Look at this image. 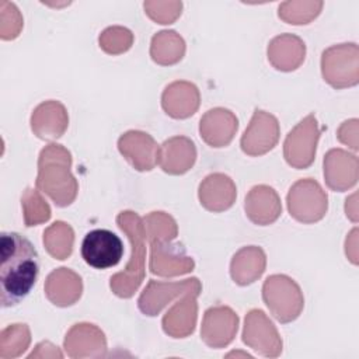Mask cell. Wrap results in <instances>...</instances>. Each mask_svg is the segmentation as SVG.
Masks as SVG:
<instances>
[{"label":"cell","instance_id":"6da1fadb","mask_svg":"<svg viewBox=\"0 0 359 359\" xmlns=\"http://www.w3.org/2000/svg\"><path fill=\"white\" fill-rule=\"evenodd\" d=\"M39 273V255L34 244L20 233L0 236V303L17 306L34 287Z\"/></svg>","mask_w":359,"mask_h":359},{"label":"cell","instance_id":"7a4b0ae2","mask_svg":"<svg viewBox=\"0 0 359 359\" xmlns=\"http://www.w3.org/2000/svg\"><path fill=\"white\" fill-rule=\"evenodd\" d=\"M70 167L72 154L62 144L50 143L41 150L35 185L60 208L73 203L79 192V184Z\"/></svg>","mask_w":359,"mask_h":359},{"label":"cell","instance_id":"3957f363","mask_svg":"<svg viewBox=\"0 0 359 359\" xmlns=\"http://www.w3.org/2000/svg\"><path fill=\"white\" fill-rule=\"evenodd\" d=\"M116 224L130 243V258L126 268L111 276L109 287L118 297L129 299L144 279L146 230L143 219L132 210H122L116 216Z\"/></svg>","mask_w":359,"mask_h":359},{"label":"cell","instance_id":"277c9868","mask_svg":"<svg viewBox=\"0 0 359 359\" xmlns=\"http://www.w3.org/2000/svg\"><path fill=\"white\" fill-rule=\"evenodd\" d=\"M262 300L271 314L279 323L294 321L304 307L300 286L287 275L276 273L265 279L262 285Z\"/></svg>","mask_w":359,"mask_h":359},{"label":"cell","instance_id":"5b68a950","mask_svg":"<svg viewBox=\"0 0 359 359\" xmlns=\"http://www.w3.org/2000/svg\"><path fill=\"white\" fill-rule=\"evenodd\" d=\"M323 79L334 88H346L359 81V48L356 43H339L321 55Z\"/></svg>","mask_w":359,"mask_h":359},{"label":"cell","instance_id":"8992f818","mask_svg":"<svg viewBox=\"0 0 359 359\" xmlns=\"http://www.w3.org/2000/svg\"><path fill=\"white\" fill-rule=\"evenodd\" d=\"M290 216L304 224L320 222L328 209V198L321 185L313 178L296 181L286 196Z\"/></svg>","mask_w":359,"mask_h":359},{"label":"cell","instance_id":"52a82bcc","mask_svg":"<svg viewBox=\"0 0 359 359\" xmlns=\"http://www.w3.org/2000/svg\"><path fill=\"white\" fill-rule=\"evenodd\" d=\"M320 128L314 114L303 118L286 136L283 143V157L286 163L297 170L309 168L314 158Z\"/></svg>","mask_w":359,"mask_h":359},{"label":"cell","instance_id":"ba28073f","mask_svg":"<svg viewBox=\"0 0 359 359\" xmlns=\"http://www.w3.org/2000/svg\"><path fill=\"white\" fill-rule=\"evenodd\" d=\"M202 285L198 278H188L178 282L149 280L137 299L139 310L149 317L157 316L170 302L187 293L201 294Z\"/></svg>","mask_w":359,"mask_h":359},{"label":"cell","instance_id":"9c48e42d","mask_svg":"<svg viewBox=\"0 0 359 359\" xmlns=\"http://www.w3.org/2000/svg\"><path fill=\"white\" fill-rule=\"evenodd\" d=\"M241 337L247 346L265 358H278L282 353V338L273 323L259 309L247 313Z\"/></svg>","mask_w":359,"mask_h":359},{"label":"cell","instance_id":"30bf717a","mask_svg":"<svg viewBox=\"0 0 359 359\" xmlns=\"http://www.w3.org/2000/svg\"><path fill=\"white\" fill-rule=\"evenodd\" d=\"M123 255L121 238L107 229L88 231L81 243V257L87 265L95 269L115 266Z\"/></svg>","mask_w":359,"mask_h":359},{"label":"cell","instance_id":"8fae6325","mask_svg":"<svg viewBox=\"0 0 359 359\" xmlns=\"http://www.w3.org/2000/svg\"><path fill=\"white\" fill-rule=\"evenodd\" d=\"M279 133L280 129L278 119L269 112L255 109L248 126L241 136V150L251 157L262 156L276 146Z\"/></svg>","mask_w":359,"mask_h":359},{"label":"cell","instance_id":"7c38bea8","mask_svg":"<svg viewBox=\"0 0 359 359\" xmlns=\"http://www.w3.org/2000/svg\"><path fill=\"white\" fill-rule=\"evenodd\" d=\"M195 262L187 255L182 244L171 241L150 243L149 269L153 275L158 276H178L192 272Z\"/></svg>","mask_w":359,"mask_h":359},{"label":"cell","instance_id":"4fadbf2b","mask_svg":"<svg viewBox=\"0 0 359 359\" xmlns=\"http://www.w3.org/2000/svg\"><path fill=\"white\" fill-rule=\"evenodd\" d=\"M238 316L227 306L209 307L202 320L201 338L215 349L230 345L237 334Z\"/></svg>","mask_w":359,"mask_h":359},{"label":"cell","instance_id":"5bb4252c","mask_svg":"<svg viewBox=\"0 0 359 359\" xmlns=\"http://www.w3.org/2000/svg\"><path fill=\"white\" fill-rule=\"evenodd\" d=\"M67 356L73 359L104 358L107 355L105 334L94 324H74L66 334L63 341Z\"/></svg>","mask_w":359,"mask_h":359},{"label":"cell","instance_id":"9a60e30c","mask_svg":"<svg viewBox=\"0 0 359 359\" xmlns=\"http://www.w3.org/2000/svg\"><path fill=\"white\" fill-rule=\"evenodd\" d=\"M158 144L146 132L128 130L118 139L119 153L137 171H150L158 161Z\"/></svg>","mask_w":359,"mask_h":359},{"label":"cell","instance_id":"2e32d148","mask_svg":"<svg viewBox=\"0 0 359 359\" xmlns=\"http://www.w3.org/2000/svg\"><path fill=\"white\" fill-rule=\"evenodd\" d=\"M359 164L355 154L342 149H331L324 157L325 184L332 191H346L358 182Z\"/></svg>","mask_w":359,"mask_h":359},{"label":"cell","instance_id":"e0dca14e","mask_svg":"<svg viewBox=\"0 0 359 359\" xmlns=\"http://www.w3.org/2000/svg\"><path fill=\"white\" fill-rule=\"evenodd\" d=\"M238 129L237 116L227 108H212L199 121V135L210 147H226Z\"/></svg>","mask_w":359,"mask_h":359},{"label":"cell","instance_id":"ac0fdd59","mask_svg":"<svg viewBox=\"0 0 359 359\" xmlns=\"http://www.w3.org/2000/svg\"><path fill=\"white\" fill-rule=\"evenodd\" d=\"M198 198L201 205L209 212H224L230 209L237 198V188L233 180L222 172L205 177L199 184Z\"/></svg>","mask_w":359,"mask_h":359},{"label":"cell","instance_id":"d6986e66","mask_svg":"<svg viewBox=\"0 0 359 359\" xmlns=\"http://www.w3.org/2000/svg\"><path fill=\"white\" fill-rule=\"evenodd\" d=\"M201 104L198 87L185 80L170 83L161 94V107L164 112L174 119L192 116Z\"/></svg>","mask_w":359,"mask_h":359},{"label":"cell","instance_id":"ffe728a7","mask_svg":"<svg viewBox=\"0 0 359 359\" xmlns=\"http://www.w3.org/2000/svg\"><path fill=\"white\" fill-rule=\"evenodd\" d=\"M69 115L65 105L49 100L41 102L31 115V129L42 140H56L67 129Z\"/></svg>","mask_w":359,"mask_h":359},{"label":"cell","instance_id":"44dd1931","mask_svg":"<svg viewBox=\"0 0 359 359\" xmlns=\"http://www.w3.org/2000/svg\"><path fill=\"white\" fill-rule=\"evenodd\" d=\"M196 161L195 143L187 136H174L167 139L158 147L160 168L171 175H181L189 171Z\"/></svg>","mask_w":359,"mask_h":359},{"label":"cell","instance_id":"7402d4cb","mask_svg":"<svg viewBox=\"0 0 359 359\" xmlns=\"http://www.w3.org/2000/svg\"><path fill=\"white\" fill-rule=\"evenodd\" d=\"M244 209L247 217L258 226H268L278 220L282 203L278 192L269 185H255L245 196Z\"/></svg>","mask_w":359,"mask_h":359},{"label":"cell","instance_id":"603a6c76","mask_svg":"<svg viewBox=\"0 0 359 359\" xmlns=\"http://www.w3.org/2000/svg\"><path fill=\"white\" fill-rule=\"evenodd\" d=\"M43 289L50 303L57 307H69L80 299L83 293V282L79 273L62 266L46 276Z\"/></svg>","mask_w":359,"mask_h":359},{"label":"cell","instance_id":"cb8c5ba5","mask_svg":"<svg viewBox=\"0 0 359 359\" xmlns=\"http://www.w3.org/2000/svg\"><path fill=\"white\" fill-rule=\"evenodd\" d=\"M198 294L187 293L174 303V306L164 314L161 325L163 331L172 338H185L191 335L198 318Z\"/></svg>","mask_w":359,"mask_h":359},{"label":"cell","instance_id":"d4e9b609","mask_svg":"<svg viewBox=\"0 0 359 359\" xmlns=\"http://www.w3.org/2000/svg\"><path fill=\"white\" fill-rule=\"evenodd\" d=\"M306 45L293 34H280L268 45V60L280 72L296 70L304 60Z\"/></svg>","mask_w":359,"mask_h":359},{"label":"cell","instance_id":"484cf974","mask_svg":"<svg viewBox=\"0 0 359 359\" xmlns=\"http://www.w3.org/2000/svg\"><path fill=\"white\" fill-rule=\"evenodd\" d=\"M266 255L261 247L247 245L238 250L230 262V276L234 283L247 286L255 282L264 273Z\"/></svg>","mask_w":359,"mask_h":359},{"label":"cell","instance_id":"4316f807","mask_svg":"<svg viewBox=\"0 0 359 359\" xmlns=\"http://www.w3.org/2000/svg\"><path fill=\"white\" fill-rule=\"evenodd\" d=\"M185 55L184 38L172 29H164L153 35L150 43V56L153 62L161 66L178 63Z\"/></svg>","mask_w":359,"mask_h":359},{"label":"cell","instance_id":"83f0119b","mask_svg":"<svg viewBox=\"0 0 359 359\" xmlns=\"http://www.w3.org/2000/svg\"><path fill=\"white\" fill-rule=\"evenodd\" d=\"M74 243V231L70 224L56 220L43 231V245L55 259H67L72 255Z\"/></svg>","mask_w":359,"mask_h":359},{"label":"cell","instance_id":"f1b7e54d","mask_svg":"<svg viewBox=\"0 0 359 359\" xmlns=\"http://www.w3.org/2000/svg\"><path fill=\"white\" fill-rule=\"evenodd\" d=\"M31 344V331L27 324H11L0 332V358L13 359L22 355Z\"/></svg>","mask_w":359,"mask_h":359},{"label":"cell","instance_id":"f546056e","mask_svg":"<svg viewBox=\"0 0 359 359\" xmlns=\"http://www.w3.org/2000/svg\"><path fill=\"white\" fill-rule=\"evenodd\" d=\"M24 223L27 227L38 226L50 219V206L42 198L39 189L27 188L21 196Z\"/></svg>","mask_w":359,"mask_h":359},{"label":"cell","instance_id":"4dcf8cb0","mask_svg":"<svg viewBox=\"0 0 359 359\" xmlns=\"http://www.w3.org/2000/svg\"><path fill=\"white\" fill-rule=\"evenodd\" d=\"M143 224L149 243L172 241L178 234L177 222L165 212H150L143 219Z\"/></svg>","mask_w":359,"mask_h":359},{"label":"cell","instance_id":"1f68e13d","mask_svg":"<svg viewBox=\"0 0 359 359\" xmlns=\"http://www.w3.org/2000/svg\"><path fill=\"white\" fill-rule=\"evenodd\" d=\"M323 1H285L278 8V15L287 24L304 25L321 11Z\"/></svg>","mask_w":359,"mask_h":359},{"label":"cell","instance_id":"d6a6232c","mask_svg":"<svg viewBox=\"0 0 359 359\" xmlns=\"http://www.w3.org/2000/svg\"><path fill=\"white\" fill-rule=\"evenodd\" d=\"M100 48L108 55H121L133 45V34L119 25L105 28L98 38Z\"/></svg>","mask_w":359,"mask_h":359},{"label":"cell","instance_id":"836d02e7","mask_svg":"<svg viewBox=\"0 0 359 359\" xmlns=\"http://www.w3.org/2000/svg\"><path fill=\"white\" fill-rule=\"evenodd\" d=\"M22 28V17L15 4L8 1L0 3V38L4 41L14 39Z\"/></svg>","mask_w":359,"mask_h":359},{"label":"cell","instance_id":"e575fe53","mask_svg":"<svg viewBox=\"0 0 359 359\" xmlns=\"http://www.w3.org/2000/svg\"><path fill=\"white\" fill-rule=\"evenodd\" d=\"M146 14L157 24H172L182 10L181 1H144Z\"/></svg>","mask_w":359,"mask_h":359},{"label":"cell","instance_id":"d590c367","mask_svg":"<svg viewBox=\"0 0 359 359\" xmlns=\"http://www.w3.org/2000/svg\"><path fill=\"white\" fill-rule=\"evenodd\" d=\"M341 143L348 144L352 150H358V119L345 121L337 133Z\"/></svg>","mask_w":359,"mask_h":359},{"label":"cell","instance_id":"8d00e7d4","mask_svg":"<svg viewBox=\"0 0 359 359\" xmlns=\"http://www.w3.org/2000/svg\"><path fill=\"white\" fill-rule=\"evenodd\" d=\"M62 356L63 353L57 349V346H55L49 341L39 342L35 346V351H32L28 355V358H62Z\"/></svg>","mask_w":359,"mask_h":359},{"label":"cell","instance_id":"74e56055","mask_svg":"<svg viewBox=\"0 0 359 359\" xmlns=\"http://www.w3.org/2000/svg\"><path fill=\"white\" fill-rule=\"evenodd\" d=\"M356 234H358V229L355 227L351 233H349V236L346 237V241H345V254H346V257L349 258V261L352 262V264H358V248H356V245H358V237H356Z\"/></svg>","mask_w":359,"mask_h":359},{"label":"cell","instance_id":"f35d334b","mask_svg":"<svg viewBox=\"0 0 359 359\" xmlns=\"http://www.w3.org/2000/svg\"><path fill=\"white\" fill-rule=\"evenodd\" d=\"M345 213L346 217H349L352 222L358 220V210H356V194H353L349 199L346 198L345 203Z\"/></svg>","mask_w":359,"mask_h":359}]
</instances>
